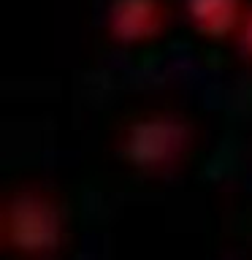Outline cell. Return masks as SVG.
<instances>
[{
	"mask_svg": "<svg viewBox=\"0 0 252 260\" xmlns=\"http://www.w3.org/2000/svg\"><path fill=\"white\" fill-rule=\"evenodd\" d=\"M65 211L44 190L24 187L6 198L0 233L11 255L22 260H49L65 241Z\"/></svg>",
	"mask_w": 252,
	"mask_h": 260,
	"instance_id": "6da1fadb",
	"label": "cell"
},
{
	"mask_svg": "<svg viewBox=\"0 0 252 260\" xmlns=\"http://www.w3.org/2000/svg\"><path fill=\"white\" fill-rule=\"evenodd\" d=\"M193 141V127L182 114L154 109L138 114L119 136V154L128 166L146 174H163L179 166Z\"/></svg>",
	"mask_w": 252,
	"mask_h": 260,
	"instance_id": "7a4b0ae2",
	"label": "cell"
},
{
	"mask_svg": "<svg viewBox=\"0 0 252 260\" xmlns=\"http://www.w3.org/2000/svg\"><path fill=\"white\" fill-rule=\"evenodd\" d=\"M166 0H111L109 32L122 44H141L166 27Z\"/></svg>",
	"mask_w": 252,
	"mask_h": 260,
	"instance_id": "3957f363",
	"label": "cell"
},
{
	"mask_svg": "<svg viewBox=\"0 0 252 260\" xmlns=\"http://www.w3.org/2000/svg\"><path fill=\"white\" fill-rule=\"evenodd\" d=\"M247 8L249 0H184V11L193 27L211 38H223L239 30Z\"/></svg>",
	"mask_w": 252,
	"mask_h": 260,
	"instance_id": "277c9868",
	"label": "cell"
},
{
	"mask_svg": "<svg viewBox=\"0 0 252 260\" xmlns=\"http://www.w3.org/2000/svg\"><path fill=\"white\" fill-rule=\"evenodd\" d=\"M233 38H236V49L241 52V57L252 62V3L247 8V14H244L239 30L233 32Z\"/></svg>",
	"mask_w": 252,
	"mask_h": 260,
	"instance_id": "5b68a950",
	"label": "cell"
}]
</instances>
